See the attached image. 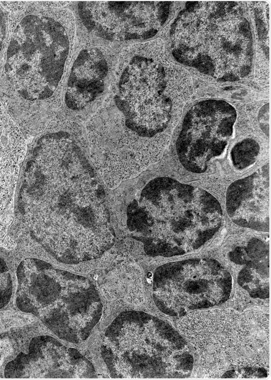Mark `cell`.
Wrapping results in <instances>:
<instances>
[{"instance_id":"12","label":"cell","mask_w":271,"mask_h":380,"mask_svg":"<svg viewBox=\"0 0 271 380\" xmlns=\"http://www.w3.org/2000/svg\"><path fill=\"white\" fill-rule=\"evenodd\" d=\"M29 66L27 64H24L22 67L19 70V74H23L26 73L29 70Z\"/></svg>"},{"instance_id":"10","label":"cell","mask_w":271,"mask_h":380,"mask_svg":"<svg viewBox=\"0 0 271 380\" xmlns=\"http://www.w3.org/2000/svg\"><path fill=\"white\" fill-rule=\"evenodd\" d=\"M21 49V46L15 40L12 39L7 50L8 58L11 57L16 54Z\"/></svg>"},{"instance_id":"3","label":"cell","mask_w":271,"mask_h":380,"mask_svg":"<svg viewBox=\"0 0 271 380\" xmlns=\"http://www.w3.org/2000/svg\"><path fill=\"white\" fill-rule=\"evenodd\" d=\"M32 338L25 352L18 353L4 370L6 378H93L92 364L78 350L50 335Z\"/></svg>"},{"instance_id":"1","label":"cell","mask_w":271,"mask_h":380,"mask_svg":"<svg viewBox=\"0 0 271 380\" xmlns=\"http://www.w3.org/2000/svg\"><path fill=\"white\" fill-rule=\"evenodd\" d=\"M237 122L236 110L223 101L196 104L178 135L179 162L186 170L201 174L241 173L255 167L265 156V141Z\"/></svg>"},{"instance_id":"8","label":"cell","mask_w":271,"mask_h":380,"mask_svg":"<svg viewBox=\"0 0 271 380\" xmlns=\"http://www.w3.org/2000/svg\"><path fill=\"white\" fill-rule=\"evenodd\" d=\"M21 25L24 32L27 36L30 37L43 30L44 22L37 16L29 15L22 20Z\"/></svg>"},{"instance_id":"6","label":"cell","mask_w":271,"mask_h":380,"mask_svg":"<svg viewBox=\"0 0 271 380\" xmlns=\"http://www.w3.org/2000/svg\"><path fill=\"white\" fill-rule=\"evenodd\" d=\"M27 323L25 314L13 311H0V334Z\"/></svg>"},{"instance_id":"11","label":"cell","mask_w":271,"mask_h":380,"mask_svg":"<svg viewBox=\"0 0 271 380\" xmlns=\"http://www.w3.org/2000/svg\"><path fill=\"white\" fill-rule=\"evenodd\" d=\"M53 92L51 89L48 86L45 87L44 90L40 94L39 98L41 99H46L52 96Z\"/></svg>"},{"instance_id":"4","label":"cell","mask_w":271,"mask_h":380,"mask_svg":"<svg viewBox=\"0 0 271 380\" xmlns=\"http://www.w3.org/2000/svg\"><path fill=\"white\" fill-rule=\"evenodd\" d=\"M108 65L98 49L84 50L75 61L68 82L65 97L70 110L80 111L103 94L106 88Z\"/></svg>"},{"instance_id":"9","label":"cell","mask_w":271,"mask_h":380,"mask_svg":"<svg viewBox=\"0 0 271 380\" xmlns=\"http://www.w3.org/2000/svg\"><path fill=\"white\" fill-rule=\"evenodd\" d=\"M21 49L25 57H30L33 54L37 48L31 39H27L21 47Z\"/></svg>"},{"instance_id":"2","label":"cell","mask_w":271,"mask_h":380,"mask_svg":"<svg viewBox=\"0 0 271 380\" xmlns=\"http://www.w3.org/2000/svg\"><path fill=\"white\" fill-rule=\"evenodd\" d=\"M173 341V330L161 320L142 311H125L108 326L101 355L112 378H154L172 354Z\"/></svg>"},{"instance_id":"5","label":"cell","mask_w":271,"mask_h":380,"mask_svg":"<svg viewBox=\"0 0 271 380\" xmlns=\"http://www.w3.org/2000/svg\"><path fill=\"white\" fill-rule=\"evenodd\" d=\"M5 261L0 257V311L13 304L14 298V277Z\"/></svg>"},{"instance_id":"7","label":"cell","mask_w":271,"mask_h":380,"mask_svg":"<svg viewBox=\"0 0 271 380\" xmlns=\"http://www.w3.org/2000/svg\"><path fill=\"white\" fill-rule=\"evenodd\" d=\"M14 348L7 331L0 334V378H4V367L15 358Z\"/></svg>"}]
</instances>
